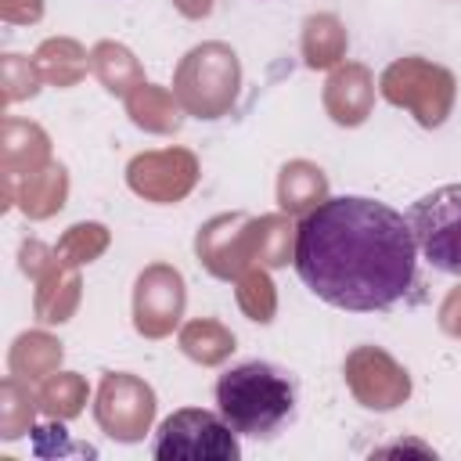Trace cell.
<instances>
[{"label": "cell", "mask_w": 461, "mask_h": 461, "mask_svg": "<svg viewBox=\"0 0 461 461\" xmlns=\"http://www.w3.org/2000/svg\"><path fill=\"white\" fill-rule=\"evenodd\" d=\"M299 281L328 306L375 313L396 306L418 274V245L403 212L364 194H335L295 227Z\"/></svg>", "instance_id": "1"}, {"label": "cell", "mask_w": 461, "mask_h": 461, "mask_svg": "<svg viewBox=\"0 0 461 461\" xmlns=\"http://www.w3.org/2000/svg\"><path fill=\"white\" fill-rule=\"evenodd\" d=\"M295 378L270 360H245L216 378V411L249 439H270L295 414Z\"/></svg>", "instance_id": "2"}, {"label": "cell", "mask_w": 461, "mask_h": 461, "mask_svg": "<svg viewBox=\"0 0 461 461\" xmlns=\"http://www.w3.org/2000/svg\"><path fill=\"white\" fill-rule=\"evenodd\" d=\"M151 454L158 461H238L241 443L220 411L180 407L155 429Z\"/></svg>", "instance_id": "3"}, {"label": "cell", "mask_w": 461, "mask_h": 461, "mask_svg": "<svg viewBox=\"0 0 461 461\" xmlns=\"http://www.w3.org/2000/svg\"><path fill=\"white\" fill-rule=\"evenodd\" d=\"M418 256L443 270L461 277V184H443L429 194H421L407 212Z\"/></svg>", "instance_id": "4"}]
</instances>
